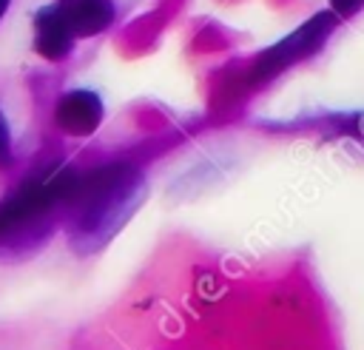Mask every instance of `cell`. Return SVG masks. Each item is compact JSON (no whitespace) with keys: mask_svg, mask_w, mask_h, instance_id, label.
Segmentation results:
<instances>
[{"mask_svg":"<svg viewBox=\"0 0 364 350\" xmlns=\"http://www.w3.org/2000/svg\"><path fill=\"white\" fill-rule=\"evenodd\" d=\"M139 199V174L128 165H105L85 179H74L65 202L71 208V233L77 242L100 245Z\"/></svg>","mask_w":364,"mask_h":350,"instance_id":"6da1fadb","label":"cell"},{"mask_svg":"<svg viewBox=\"0 0 364 350\" xmlns=\"http://www.w3.org/2000/svg\"><path fill=\"white\" fill-rule=\"evenodd\" d=\"M77 176L65 174V171H51L46 176L28 179L17 193H11L3 205H0V236H9L11 230H17L20 225L37 219L40 213H46L57 199H65L71 185Z\"/></svg>","mask_w":364,"mask_h":350,"instance_id":"7a4b0ae2","label":"cell"},{"mask_svg":"<svg viewBox=\"0 0 364 350\" xmlns=\"http://www.w3.org/2000/svg\"><path fill=\"white\" fill-rule=\"evenodd\" d=\"M333 23H336V17H333L330 11H321V14H316L310 23H304L301 28H296L290 37H284L279 46L267 48V51L259 57V63H256V71H253L256 80H264V77L282 71L284 65L296 63L299 57L313 54V51L324 43V37L333 31Z\"/></svg>","mask_w":364,"mask_h":350,"instance_id":"3957f363","label":"cell"},{"mask_svg":"<svg viewBox=\"0 0 364 350\" xmlns=\"http://www.w3.org/2000/svg\"><path fill=\"white\" fill-rule=\"evenodd\" d=\"M57 125L71 137H88L102 122V100L94 91H68L60 97L54 111Z\"/></svg>","mask_w":364,"mask_h":350,"instance_id":"277c9868","label":"cell"},{"mask_svg":"<svg viewBox=\"0 0 364 350\" xmlns=\"http://www.w3.org/2000/svg\"><path fill=\"white\" fill-rule=\"evenodd\" d=\"M74 46V31L60 6L40 9L34 17V51L46 60H63Z\"/></svg>","mask_w":364,"mask_h":350,"instance_id":"5b68a950","label":"cell"},{"mask_svg":"<svg viewBox=\"0 0 364 350\" xmlns=\"http://www.w3.org/2000/svg\"><path fill=\"white\" fill-rule=\"evenodd\" d=\"M57 6L63 11V17L68 20L74 37L100 34L114 20V3L111 0H60Z\"/></svg>","mask_w":364,"mask_h":350,"instance_id":"8992f818","label":"cell"},{"mask_svg":"<svg viewBox=\"0 0 364 350\" xmlns=\"http://www.w3.org/2000/svg\"><path fill=\"white\" fill-rule=\"evenodd\" d=\"M11 165V134H9V125H6V117L0 111V168Z\"/></svg>","mask_w":364,"mask_h":350,"instance_id":"52a82bcc","label":"cell"},{"mask_svg":"<svg viewBox=\"0 0 364 350\" xmlns=\"http://www.w3.org/2000/svg\"><path fill=\"white\" fill-rule=\"evenodd\" d=\"M361 6H364V0H330V9H333V14H341V17H347V14L358 11Z\"/></svg>","mask_w":364,"mask_h":350,"instance_id":"ba28073f","label":"cell"},{"mask_svg":"<svg viewBox=\"0 0 364 350\" xmlns=\"http://www.w3.org/2000/svg\"><path fill=\"white\" fill-rule=\"evenodd\" d=\"M355 131H358V134H364V117H361V120H355Z\"/></svg>","mask_w":364,"mask_h":350,"instance_id":"9c48e42d","label":"cell"},{"mask_svg":"<svg viewBox=\"0 0 364 350\" xmlns=\"http://www.w3.org/2000/svg\"><path fill=\"white\" fill-rule=\"evenodd\" d=\"M6 9H9V0H0V17L6 14Z\"/></svg>","mask_w":364,"mask_h":350,"instance_id":"30bf717a","label":"cell"}]
</instances>
